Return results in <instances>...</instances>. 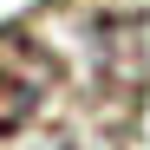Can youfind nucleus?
Returning a JSON list of instances; mask_svg holds the SVG:
<instances>
[{
	"instance_id": "1",
	"label": "nucleus",
	"mask_w": 150,
	"mask_h": 150,
	"mask_svg": "<svg viewBox=\"0 0 150 150\" xmlns=\"http://www.w3.org/2000/svg\"><path fill=\"white\" fill-rule=\"evenodd\" d=\"M52 79H59V65L26 26H0V137H13L20 124L39 117Z\"/></svg>"
}]
</instances>
